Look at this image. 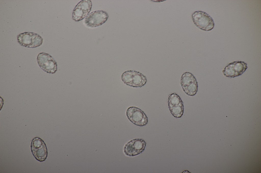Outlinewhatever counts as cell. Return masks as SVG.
Returning <instances> with one entry per match:
<instances>
[{
    "mask_svg": "<svg viewBox=\"0 0 261 173\" xmlns=\"http://www.w3.org/2000/svg\"><path fill=\"white\" fill-rule=\"evenodd\" d=\"M123 81L127 85L135 88L141 87L147 82L146 76L139 72L132 70L126 71L121 76Z\"/></svg>",
    "mask_w": 261,
    "mask_h": 173,
    "instance_id": "1",
    "label": "cell"
},
{
    "mask_svg": "<svg viewBox=\"0 0 261 173\" xmlns=\"http://www.w3.org/2000/svg\"><path fill=\"white\" fill-rule=\"evenodd\" d=\"M192 17L194 24L202 30L210 31L214 27L213 19L205 12L201 11H195L193 13Z\"/></svg>",
    "mask_w": 261,
    "mask_h": 173,
    "instance_id": "2",
    "label": "cell"
},
{
    "mask_svg": "<svg viewBox=\"0 0 261 173\" xmlns=\"http://www.w3.org/2000/svg\"><path fill=\"white\" fill-rule=\"evenodd\" d=\"M18 42L23 46L34 48L40 46L43 39L37 33L31 32H25L17 36Z\"/></svg>",
    "mask_w": 261,
    "mask_h": 173,
    "instance_id": "3",
    "label": "cell"
},
{
    "mask_svg": "<svg viewBox=\"0 0 261 173\" xmlns=\"http://www.w3.org/2000/svg\"><path fill=\"white\" fill-rule=\"evenodd\" d=\"M37 60L39 66L47 73L53 74L57 71V62L48 54L43 52L39 53Z\"/></svg>",
    "mask_w": 261,
    "mask_h": 173,
    "instance_id": "4",
    "label": "cell"
},
{
    "mask_svg": "<svg viewBox=\"0 0 261 173\" xmlns=\"http://www.w3.org/2000/svg\"><path fill=\"white\" fill-rule=\"evenodd\" d=\"M126 115L128 119L134 124L140 126L146 125L148 119L146 114L140 109L134 106L130 107L127 109Z\"/></svg>",
    "mask_w": 261,
    "mask_h": 173,
    "instance_id": "5",
    "label": "cell"
},
{
    "mask_svg": "<svg viewBox=\"0 0 261 173\" xmlns=\"http://www.w3.org/2000/svg\"><path fill=\"white\" fill-rule=\"evenodd\" d=\"M31 151L36 159L40 162L44 161L47 156V150L45 143L41 139L36 137L32 140Z\"/></svg>",
    "mask_w": 261,
    "mask_h": 173,
    "instance_id": "6",
    "label": "cell"
},
{
    "mask_svg": "<svg viewBox=\"0 0 261 173\" xmlns=\"http://www.w3.org/2000/svg\"><path fill=\"white\" fill-rule=\"evenodd\" d=\"M109 16L107 13L102 10L92 12L86 17L84 20L88 27L94 28L102 25L107 21Z\"/></svg>",
    "mask_w": 261,
    "mask_h": 173,
    "instance_id": "7",
    "label": "cell"
},
{
    "mask_svg": "<svg viewBox=\"0 0 261 173\" xmlns=\"http://www.w3.org/2000/svg\"><path fill=\"white\" fill-rule=\"evenodd\" d=\"M146 143L143 139H135L128 142L124 148V152L126 155L134 157L141 153L144 150Z\"/></svg>",
    "mask_w": 261,
    "mask_h": 173,
    "instance_id": "8",
    "label": "cell"
},
{
    "mask_svg": "<svg viewBox=\"0 0 261 173\" xmlns=\"http://www.w3.org/2000/svg\"><path fill=\"white\" fill-rule=\"evenodd\" d=\"M92 6L91 1L83 0L80 1L76 5L72 12L73 19L76 21L82 20L88 14Z\"/></svg>",
    "mask_w": 261,
    "mask_h": 173,
    "instance_id": "9",
    "label": "cell"
},
{
    "mask_svg": "<svg viewBox=\"0 0 261 173\" xmlns=\"http://www.w3.org/2000/svg\"><path fill=\"white\" fill-rule=\"evenodd\" d=\"M247 64L244 62L235 61L231 63L226 66L223 71L224 75L229 78H234L241 75L247 68Z\"/></svg>",
    "mask_w": 261,
    "mask_h": 173,
    "instance_id": "10",
    "label": "cell"
},
{
    "mask_svg": "<svg viewBox=\"0 0 261 173\" xmlns=\"http://www.w3.org/2000/svg\"><path fill=\"white\" fill-rule=\"evenodd\" d=\"M168 106L171 113L174 117L176 118L181 117L183 113L184 109L182 101L177 105Z\"/></svg>",
    "mask_w": 261,
    "mask_h": 173,
    "instance_id": "11",
    "label": "cell"
},
{
    "mask_svg": "<svg viewBox=\"0 0 261 173\" xmlns=\"http://www.w3.org/2000/svg\"><path fill=\"white\" fill-rule=\"evenodd\" d=\"M196 81H197V80L195 77L191 73L186 72L183 73L182 75L180 80V84L182 88Z\"/></svg>",
    "mask_w": 261,
    "mask_h": 173,
    "instance_id": "12",
    "label": "cell"
},
{
    "mask_svg": "<svg viewBox=\"0 0 261 173\" xmlns=\"http://www.w3.org/2000/svg\"><path fill=\"white\" fill-rule=\"evenodd\" d=\"M198 83L197 81L191 83L182 88L187 94L190 96H193L196 94L198 90Z\"/></svg>",
    "mask_w": 261,
    "mask_h": 173,
    "instance_id": "13",
    "label": "cell"
},
{
    "mask_svg": "<svg viewBox=\"0 0 261 173\" xmlns=\"http://www.w3.org/2000/svg\"><path fill=\"white\" fill-rule=\"evenodd\" d=\"M182 102L180 96L176 93L172 94L169 96L168 100V105H177Z\"/></svg>",
    "mask_w": 261,
    "mask_h": 173,
    "instance_id": "14",
    "label": "cell"
}]
</instances>
